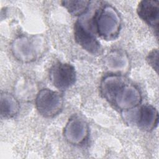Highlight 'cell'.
<instances>
[{
  "label": "cell",
  "instance_id": "1",
  "mask_svg": "<svg viewBox=\"0 0 159 159\" xmlns=\"http://www.w3.org/2000/svg\"><path fill=\"white\" fill-rule=\"evenodd\" d=\"M99 89L106 100L122 111L135 108L142 101L139 89L120 74L114 73L104 76Z\"/></svg>",
  "mask_w": 159,
  "mask_h": 159
},
{
  "label": "cell",
  "instance_id": "2",
  "mask_svg": "<svg viewBox=\"0 0 159 159\" xmlns=\"http://www.w3.org/2000/svg\"><path fill=\"white\" fill-rule=\"evenodd\" d=\"M96 31L101 38L111 40L116 39L121 29V18L117 11L106 4L98 9L93 19Z\"/></svg>",
  "mask_w": 159,
  "mask_h": 159
},
{
  "label": "cell",
  "instance_id": "3",
  "mask_svg": "<svg viewBox=\"0 0 159 159\" xmlns=\"http://www.w3.org/2000/svg\"><path fill=\"white\" fill-rule=\"evenodd\" d=\"M35 103L36 109L41 116L50 118L61 112L64 101L60 93L44 88L38 92Z\"/></svg>",
  "mask_w": 159,
  "mask_h": 159
},
{
  "label": "cell",
  "instance_id": "4",
  "mask_svg": "<svg viewBox=\"0 0 159 159\" xmlns=\"http://www.w3.org/2000/svg\"><path fill=\"white\" fill-rule=\"evenodd\" d=\"M49 80L52 84L61 91H65L73 86L76 80L75 67L69 63L58 62L49 70Z\"/></svg>",
  "mask_w": 159,
  "mask_h": 159
},
{
  "label": "cell",
  "instance_id": "5",
  "mask_svg": "<svg viewBox=\"0 0 159 159\" xmlns=\"http://www.w3.org/2000/svg\"><path fill=\"white\" fill-rule=\"evenodd\" d=\"M74 37L76 43L89 53L99 55L102 53V48L99 42L80 21L76 22L74 25Z\"/></svg>",
  "mask_w": 159,
  "mask_h": 159
},
{
  "label": "cell",
  "instance_id": "6",
  "mask_svg": "<svg viewBox=\"0 0 159 159\" xmlns=\"http://www.w3.org/2000/svg\"><path fill=\"white\" fill-rule=\"evenodd\" d=\"M34 39L27 37H19L16 39L11 44V51L14 57L24 63L35 60L37 57V45Z\"/></svg>",
  "mask_w": 159,
  "mask_h": 159
},
{
  "label": "cell",
  "instance_id": "7",
  "mask_svg": "<svg viewBox=\"0 0 159 159\" xmlns=\"http://www.w3.org/2000/svg\"><path fill=\"white\" fill-rule=\"evenodd\" d=\"M89 129L87 123L78 117H71L64 129L65 139L73 145H80L88 137Z\"/></svg>",
  "mask_w": 159,
  "mask_h": 159
},
{
  "label": "cell",
  "instance_id": "8",
  "mask_svg": "<svg viewBox=\"0 0 159 159\" xmlns=\"http://www.w3.org/2000/svg\"><path fill=\"white\" fill-rule=\"evenodd\" d=\"M139 17L156 30L158 35L159 24V1L143 0L139 2L137 9Z\"/></svg>",
  "mask_w": 159,
  "mask_h": 159
},
{
  "label": "cell",
  "instance_id": "9",
  "mask_svg": "<svg viewBox=\"0 0 159 159\" xmlns=\"http://www.w3.org/2000/svg\"><path fill=\"white\" fill-rule=\"evenodd\" d=\"M135 121L139 128L143 131L153 130L158 124V113L155 107L150 104L142 106L137 112Z\"/></svg>",
  "mask_w": 159,
  "mask_h": 159
},
{
  "label": "cell",
  "instance_id": "10",
  "mask_svg": "<svg viewBox=\"0 0 159 159\" xmlns=\"http://www.w3.org/2000/svg\"><path fill=\"white\" fill-rule=\"evenodd\" d=\"M105 60L107 67L111 70L117 71V74L128 70L129 58L123 51L118 50L111 51L106 56Z\"/></svg>",
  "mask_w": 159,
  "mask_h": 159
},
{
  "label": "cell",
  "instance_id": "11",
  "mask_svg": "<svg viewBox=\"0 0 159 159\" xmlns=\"http://www.w3.org/2000/svg\"><path fill=\"white\" fill-rule=\"evenodd\" d=\"M0 99V111L2 117L11 118L19 112L20 109L19 101L12 94L7 92H1Z\"/></svg>",
  "mask_w": 159,
  "mask_h": 159
},
{
  "label": "cell",
  "instance_id": "12",
  "mask_svg": "<svg viewBox=\"0 0 159 159\" xmlns=\"http://www.w3.org/2000/svg\"><path fill=\"white\" fill-rule=\"evenodd\" d=\"M61 4L73 16H79L84 14L90 4L89 1H63Z\"/></svg>",
  "mask_w": 159,
  "mask_h": 159
},
{
  "label": "cell",
  "instance_id": "13",
  "mask_svg": "<svg viewBox=\"0 0 159 159\" xmlns=\"http://www.w3.org/2000/svg\"><path fill=\"white\" fill-rule=\"evenodd\" d=\"M148 65L151 66L158 73V49L152 50L147 55L146 58Z\"/></svg>",
  "mask_w": 159,
  "mask_h": 159
}]
</instances>
